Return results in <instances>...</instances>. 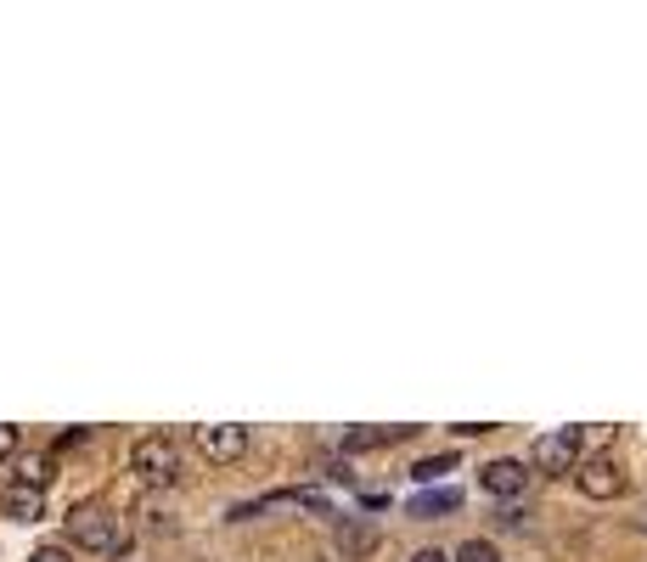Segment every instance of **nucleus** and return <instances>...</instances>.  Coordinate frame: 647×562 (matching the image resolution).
Returning <instances> with one entry per match:
<instances>
[{"label":"nucleus","instance_id":"1","mask_svg":"<svg viewBox=\"0 0 647 562\" xmlns=\"http://www.w3.org/2000/svg\"><path fill=\"white\" fill-rule=\"evenodd\" d=\"M68 534H73L79 551H108V556L130 551V540H125V529H119V518L108 506H73L68 512Z\"/></svg>","mask_w":647,"mask_h":562},{"label":"nucleus","instance_id":"2","mask_svg":"<svg viewBox=\"0 0 647 562\" xmlns=\"http://www.w3.org/2000/svg\"><path fill=\"white\" fill-rule=\"evenodd\" d=\"M529 461H535V473H546V479H564V473H575V466H580V428L540 433Z\"/></svg>","mask_w":647,"mask_h":562},{"label":"nucleus","instance_id":"3","mask_svg":"<svg viewBox=\"0 0 647 562\" xmlns=\"http://www.w3.org/2000/svg\"><path fill=\"white\" fill-rule=\"evenodd\" d=\"M130 466H136L141 484H175V479H180V450H175L163 433H152V439H141V444L130 450Z\"/></svg>","mask_w":647,"mask_h":562},{"label":"nucleus","instance_id":"4","mask_svg":"<svg viewBox=\"0 0 647 562\" xmlns=\"http://www.w3.org/2000/svg\"><path fill=\"white\" fill-rule=\"evenodd\" d=\"M575 484H580V495L586 501H614L619 490H625V473L608 461V455H591V461H580L575 466Z\"/></svg>","mask_w":647,"mask_h":562},{"label":"nucleus","instance_id":"5","mask_svg":"<svg viewBox=\"0 0 647 562\" xmlns=\"http://www.w3.org/2000/svg\"><path fill=\"white\" fill-rule=\"evenodd\" d=\"M384 545V529L372 518H344L338 523V556L344 562H360V556H372Z\"/></svg>","mask_w":647,"mask_h":562},{"label":"nucleus","instance_id":"6","mask_svg":"<svg viewBox=\"0 0 647 562\" xmlns=\"http://www.w3.org/2000/svg\"><path fill=\"white\" fill-rule=\"evenodd\" d=\"M198 450L209 461H237L248 450V428L242 422H220V428H198Z\"/></svg>","mask_w":647,"mask_h":562},{"label":"nucleus","instance_id":"7","mask_svg":"<svg viewBox=\"0 0 647 562\" xmlns=\"http://www.w3.org/2000/svg\"><path fill=\"white\" fill-rule=\"evenodd\" d=\"M524 461H512V455H501V461H490V466H479V484L490 490V495H501V501H512V495H524Z\"/></svg>","mask_w":647,"mask_h":562},{"label":"nucleus","instance_id":"8","mask_svg":"<svg viewBox=\"0 0 647 562\" xmlns=\"http://www.w3.org/2000/svg\"><path fill=\"white\" fill-rule=\"evenodd\" d=\"M0 512L18 518V523H40V518H46V495L29 490V484H12L7 495H0Z\"/></svg>","mask_w":647,"mask_h":562},{"label":"nucleus","instance_id":"9","mask_svg":"<svg viewBox=\"0 0 647 562\" xmlns=\"http://www.w3.org/2000/svg\"><path fill=\"white\" fill-rule=\"evenodd\" d=\"M411 428H355V433H344V455H360V450H378V444H395V439H406Z\"/></svg>","mask_w":647,"mask_h":562},{"label":"nucleus","instance_id":"10","mask_svg":"<svg viewBox=\"0 0 647 562\" xmlns=\"http://www.w3.org/2000/svg\"><path fill=\"white\" fill-rule=\"evenodd\" d=\"M456 506H461L456 490H422V495L411 501V518H434V512H456Z\"/></svg>","mask_w":647,"mask_h":562},{"label":"nucleus","instance_id":"11","mask_svg":"<svg viewBox=\"0 0 647 562\" xmlns=\"http://www.w3.org/2000/svg\"><path fill=\"white\" fill-rule=\"evenodd\" d=\"M18 484L46 490V484H51V455H23V473H18Z\"/></svg>","mask_w":647,"mask_h":562},{"label":"nucleus","instance_id":"12","mask_svg":"<svg viewBox=\"0 0 647 562\" xmlns=\"http://www.w3.org/2000/svg\"><path fill=\"white\" fill-rule=\"evenodd\" d=\"M450 466H456V455L445 450V455H428V461H417V466H411V479H417V484H434L439 473H450Z\"/></svg>","mask_w":647,"mask_h":562},{"label":"nucleus","instance_id":"13","mask_svg":"<svg viewBox=\"0 0 647 562\" xmlns=\"http://www.w3.org/2000/svg\"><path fill=\"white\" fill-rule=\"evenodd\" d=\"M450 562H501V551H496V540H468Z\"/></svg>","mask_w":647,"mask_h":562},{"label":"nucleus","instance_id":"14","mask_svg":"<svg viewBox=\"0 0 647 562\" xmlns=\"http://www.w3.org/2000/svg\"><path fill=\"white\" fill-rule=\"evenodd\" d=\"M12 455H18V428L0 422V461H12Z\"/></svg>","mask_w":647,"mask_h":562},{"label":"nucleus","instance_id":"15","mask_svg":"<svg viewBox=\"0 0 647 562\" xmlns=\"http://www.w3.org/2000/svg\"><path fill=\"white\" fill-rule=\"evenodd\" d=\"M29 562H73V556H68V545H40Z\"/></svg>","mask_w":647,"mask_h":562},{"label":"nucleus","instance_id":"16","mask_svg":"<svg viewBox=\"0 0 647 562\" xmlns=\"http://www.w3.org/2000/svg\"><path fill=\"white\" fill-rule=\"evenodd\" d=\"M84 439H90V433H84V428H73V433H62V439H57V450H79Z\"/></svg>","mask_w":647,"mask_h":562},{"label":"nucleus","instance_id":"17","mask_svg":"<svg viewBox=\"0 0 647 562\" xmlns=\"http://www.w3.org/2000/svg\"><path fill=\"white\" fill-rule=\"evenodd\" d=\"M501 523H507V529H529V518H524L518 506H507V512H501Z\"/></svg>","mask_w":647,"mask_h":562},{"label":"nucleus","instance_id":"18","mask_svg":"<svg viewBox=\"0 0 647 562\" xmlns=\"http://www.w3.org/2000/svg\"><path fill=\"white\" fill-rule=\"evenodd\" d=\"M411 562H450V556H445V551H439V545H422V551H417V556H411Z\"/></svg>","mask_w":647,"mask_h":562}]
</instances>
